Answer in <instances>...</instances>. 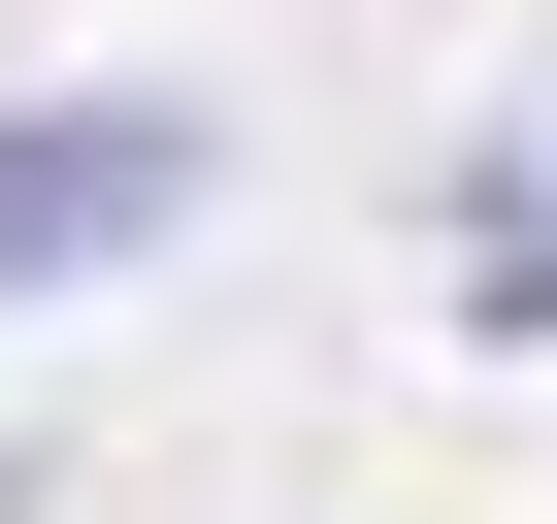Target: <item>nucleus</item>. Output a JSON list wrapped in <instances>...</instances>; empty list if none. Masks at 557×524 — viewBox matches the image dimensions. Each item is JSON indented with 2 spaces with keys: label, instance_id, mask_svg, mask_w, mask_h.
<instances>
[{
  "label": "nucleus",
  "instance_id": "1",
  "mask_svg": "<svg viewBox=\"0 0 557 524\" xmlns=\"http://www.w3.org/2000/svg\"><path fill=\"white\" fill-rule=\"evenodd\" d=\"M197 99H34V132H0V296H66V262H164L197 229Z\"/></svg>",
  "mask_w": 557,
  "mask_h": 524
},
{
  "label": "nucleus",
  "instance_id": "2",
  "mask_svg": "<svg viewBox=\"0 0 557 524\" xmlns=\"http://www.w3.org/2000/svg\"><path fill=\"white\" fill-rule=\"evenodd\" d=\"M459 328H492V361H557V197H524V229L459 262Z\"/></svg>",
  "mask_w": 557,
  "mask_h": 524
}]
</instances>
